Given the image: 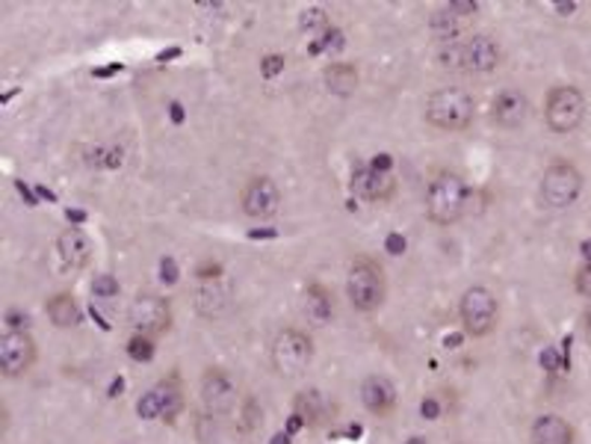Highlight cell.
<instances>
[{
  "label": "cell",
  "mask_w": 591,
  "mask_h": 444,
  "mask_svg": "<svg viewBox=\"0 0 591 444\" xmlns=\"http://www.w3.org/2000/svg\"><path fill=\"white\" fill-rule=\"evenodd\" d=\"M332 24V15L323 10V7H311L299 15L301 33H325Z\"/></svg>",
  "instance_id": "obj_24"
},
{
  "label": "cell",
  "mask_w": 591,
  "mask_h": 444,
  "mask_svg": "<svg viewBox=\"0 0 591 444\" xmlns=\"http://www.w3.org/2000/svg\"><path fill=\"white\" fill-rule=\"evenodd\" d=\"M586 338L591 341V303H589V312H586Z\"/></svg>",
  "instance_id": "obj_29"
},
{
  "label": "cell",
  "mask_w": 591,
  "mask_h": 444,
  "mask_svg": "<svg viewBox=\"0 0 591 444\" xmlns=\"http://www.w3.org/2000/svg\"><path fill=\"white\" fill-rule=\"evenodd\" d=\"M473 116H476V101L462 87L435 89L426 101V122L432 128L447 130V134L471 128Z\"/></svg>",
  "instance_id": "obj_3"
},
{
  "label": "cell",
  "mask_w": 591,
  "mask_h": 444,
  "mask_svg": "<svg viewBox=\"0 0 591 444\" xmlns=\"http://www.w3.org/2000/svg\"><path fill=\"white\" fill-rule=\"evenodd\" d=\"M293 409H296V421L317 423L325 415V409H329V401H325L317 389H308L299 391V397L293 403Z\"/></svg>",
  "instance_id": "obj_21"
},
{
  "label": "cell",
  "mask_w": 591,
  "mask_h": 444,
  "mask_svg": "<svg viewBox=\"0 0 591 444\" xmlns=\"http://www.w3.org/2000/svg\"><path fill=\"white\" fill-rule=\"evenodd\" d=\"M305 312H308V317H311L313 324L323 326L325 320L334 315L332 296H329L320 284H313V288H308V303H305Z\"/></svg>",
  "instance_id": "obj_23"
},
{
  "label": "cell",
  "mask_w": 591,
  "mask_h": 444,
  "mask_svg": "<svg viewBox=\"0 0 591 444\" xmlns=\"http://www.w3.org/2000/svg\"><path fill=\"white\" fill-rule=\"evenodd\" d=\"M44 312H48V320L56 326V329H77L83 324V308L77 303L75 293L60 291L54 296H48L44 303Z\"/></svg>",
  "instance_id": "obj_19"
},
{
  "label": "cell",
  "mask_w": 591,
  "mask_h": 444,
  "mask_svg": "<svg viewBox=\"0 0 591 444\" xmlns=\"http://www.w3.org/2000/svg\"><path fill=\"white\" fill-rule=\"evenodd\" d=\"M56 255H60L65 272H80L89 267V261L95 255V246H92V238L83 228L72 226L56 234Z\"/></svg>",
  "instance_id": "obj_15"
},
{
  "label": "cell",
  "mask_w": 591,
  "mask_h": 444,
  "mask_svg": "<svg viewBox=\"0 0 591 444\" xmlns=\"http://www.w3.org/2000/svg\"><path fill=\"white\" fill-rule=\"evenodd\" d=\"M284 63V60H281V56H269L267 60V68H264V72H267V75H275V72H279V65Z\"/></svg>",
  "instance_id": "obj_28"
},
{
  "label": "cell",
  "mask_w": 591,
  "mask_h": 444,
  "mask_svg": "<svg viewBox=\"0 0 591 444\" xmlns=\"http://www.w3.org/2000/svg\"><path fill=\"white\" fill-rule=\"evenodd\" d=\"M503 60V48L488 33H473L464 42H459V68L473 75H491Z\"/></svg>",
  "instance_id": "obj_13"
},
{
  "label": "cell",
  "mask_w": 591,
  "mask_h": 444,
  "mask_svg": "<svg viewBox=\"0 0 591 444\" xmlns=\"http://www.w3.org/2000/svg\"><path fill=\"white\" fill-rule=\"evenodd\" d=\"M459 324L467 338H488L500 324V300L491 288L471 284L459 300Z\"/></svg>",
  "instance_id": "obj_5"
},
{
  "label": "cell",
  "mask_w": 591,
  "mask_h": 444,
  "mask_svg": "<svg viewBox=\"0 0 591 444\" xmlns=\"http://www.w3.org/2000/svg\"><path fill=\"white\" fill-rule=\"evenodd\" d=\"M582 185L586 178L570 161L550 163L544 175H541V185H538V202L548 207V211H565L582 195Z\"/></svg>",
  "instance_id": "obj_6"
},
{
  "label": "cell",
  "mask_w": 591,
  "mask_h": 444,
  "mask_svg": "<svg viewBox=\"0 0 591 444\" xmlns=\"http://www.w3.org/2000/svg\"><path fill=\"white\" fill-rule=\"evenodd\" d=\"M128 356L133 358V361H151V358H154V338L137 335V332H133V338L128 341Z\"/></svg>",
  "instance_id": "obj_25"
},
{
  "label": "cell",
  "mask_w": 591,
  "mask_h": 444,
  "mask_svg": "<svg viewBox=\"0 0 591 444\" xmlns=\"http://www.w3.org/2000/svg\"><path fill=\"white\" fill-rule=\"evenodd\" d=\"M240 207L248 219L279 217L281 187L269 175H255V178H248L243 193H240Z\"/></svg>",
  "instance_id": "obj_12"
},
{
  "label": "cell",
  "mask_w": 591,
  "mask_h": 444,
  "mask_svg": "<svg viewBox=\"0 0 591 444\" xmlns=\"http://www.w3.org/2000/svg\"><path fill=\"white\" fill-rule=\"evenodd\" d=\"M387 296V279L382 264L373 258L352 261V267L346 272V300L355 312L361 315H373L385 305Z\"/></svg>",
  "instance_id": "obj_2"
},
{
  "label": "cell",
  "mask_w": 591,
  "mask_h": 444,
  "mask_svg": "<svg viewBox=\"0 0 591 444\" xmlns=\"http://www.w3.org/2000/svg\"><path fill=\"white\" fill-rule=\"evenodd\" d=\"M323 80L334 96H352L358 89V68L352 63H334L323 72Z\"/></svg>",
  "instance_id": "obj_20"
},
{
  "label": "cell",
  "mask_w": 591,
  "mask_h": 444,
  "mask_svg": "<svg viewBox=\"0 0 591 444\" xmlns=\"http://www.w3.org/2000/svg\"><path fill=\"white\" fill-rule=\"evenodd\" d=\"M313 361V338L301 329H281L269 347V365L281 380H296Z\"/></svg>",
  "instance_id": "obj_4"
},
{
  "label": "cell",
  "mask_w": 591,
  "mask_h": 444,
  "mask_svg": "<svg viewBox=\"0 0 591 444\" xmlns=\"http://www.w3.org/2000/svg\"><path fill=\"white\" fill-rule=\"evenodd\" d=\"M577 442V430L565 421L562 415L544 413L538 415L532 427H529V444H574Z\"/></svg>",
  "instance_id": "obj_18"
},
{
  "label": "cell",
  "mask_w": 591,
  "mask_h": 444,
  "mask_svg": "<svg viewBox=\"0 0 591 444\" xmlns=\"http://www.w3.org/2000/svg\"><path fill=\"white\" fill-rule=\"evenodd\" d=\"M183 409V389L178 377H166V380L154 382L149 391H142L137 401V415L142 421H166L172 423Z\"/></svg>",
  "instance_id": "obj_9"
},
{
  "label": "cell",
  "mask_w": 591,
  "mask_h": 444,
  "mask_svg": "<svg viewBox=\"0 0 591 444\" xmlns=\"http://www.w3.org/2000/svg\"><path fill=\"white\" fill-rule=\"evenodd\" d=\"M195 308L205 317H219L228 308V293H222L219 288H214V284L198 288V291H195Z\"/></svg>",
  "instance_id": "obj_22"
},
{
  "label": "cell",
  "mask_w": 591,
  "mask_h": 444,
  "mask_svg": "<svg viewBox=\"0 0 591 444\" xmlns=\"http://www.w3.org/2000/svg\"><path fill=\"white\" fill-rule=\"evenodd\" d=\"M92 293H95V296H116V293H118V279H116V276H110V272L98 276L95 282H92Z\"/></svg>",
  "instance_id": "obj_27"
},
{
  "label": "cell",
  "mask_w": 591,
  "mask_h": 444,
  "mask_svg": "<svg viewBox=\"0 0 591 444\" xmlns=\"http://www.w3.org/2000/svg\"><path fill=\"white\" fill-rule=\"evenodd\" d=\"M471 205V185L462 175L444 169L426 187V217L435 226H455Z\"/></svg>",
  "instance_id": "obj_1"
},
{
  "label": "cell",
  "mask_w": 591,
  "mask_h": 444,
  "mask_svg": "<svg viewBox=\"0 0 591 444\" xmlns=\"http://www.w3.org/2000/svg\"><path fill=\"white\" fill-rule=\"evenodd\" d=\"M397 385H394V380H387L385 373H370L361 382V403H364V409L373 418H387L397 409Z\"/></svg>",
  "instance_id": "obj_17"
},
{
  "label": "cell",
  "mask_w": 591,
  "mask_h": 444,
  "mask_svg": "<svg viewBox=\"0 0 591 444\" xmlns=\"http://www.w3.org/2000/svg\"><path fill=\"white\" fill-rule=\"evenodd\" d=\"M586 96L577 87H553L544 104V122L553 134H574L586 122Z\"/></svg>",
  "instance_id": "obj_8"
},
{
  "label": "cell",
  "mask_w": 591,
  "mask_h": 444,
  "mask_svg": "<svg viewBox=\"0 0 591 444\" xmlns=\"http://www.w3.org/2000/svg\"><path fill=\"white\" fill-rule=\"evenodd\" d=\"M394 190L397 181L385 166H358L352 173V193L364 202H387Z\"/></svg>",
  "instance_id": "obj_16"
},
{
  "label": "cell",
  "mask_w": 591,
  "mask_h": 444,
  "mask_svg": "<svg viewBox=\"0 0 591 444\" xmlns=\"http://www.w3.org/2000/svg\"><path fill=\"white\" fill-rule=\"evenodd\" d=\"M128 324L137 335H163L172 326V303L160 293H137L133 303L128 305Z\"/></svg>",
  "instance_id": "obj_7"
},
{
  "label": "cell",
  "mask_w": 591,
  "mask_h": 444,
  "mask_svg": "<svg viewBox=\"0 0 591 444\" xmlns=\"http://www.w3.org/2000/svg\"><path fill=\"white\" fill-rule=\"evenodd\" d=\"M529 110V98L521 89H500L488 104V119L500 130H517L527 125Z\"/></svg>",
  "instance_id": "obj_14"
},
{
  "label": "cell",
  "mask_w": 591,
  "mask_h": 444,
  "mask_svg": "<svg viewBox=\"0 0 591 444\" xmlns=\"http://www.w3.org/2000/svg\"><path fill=\"white\" fill-rule=\"evenodd\" d=\"M574 288H577L580 296H586L591 303V261L580 264V270L574 272Z\"/></svg>",
  "instance_id": "obj_26"
},
{
  "label": "cell",
  "mask_w": 591,
  "mask_h": 444,
  "mask_svg": "<svg viewBox=\"0 0 591 444\" xmlns=\"http://www.w3.org/2000/svg\"><path fill=\"white\" fill-rule=\"evenodd\" d=\"M39 358V347L27 329H7L0 335V373L7 380H22Z\"/></svg>",
  "instance_id": "obj_10"
},
{
  "label": "cell",
  "mask_w": 591,
  "mask_h": 444,
  "mask_svg": "<svg viewBox=\"0 0 591 444\" xmlns=\"http://www.w3.org/2000/svg\"><path fill=\"white\" fill-rule=\"evenodd\" d=\"M198 397H202V406L210 418H222V415H231L240 403V389H236L234 377L222 368L205 370L202 377V385H198Z\"/></svg>",
  "instance_id": "obj_11"
}]
</instances>
